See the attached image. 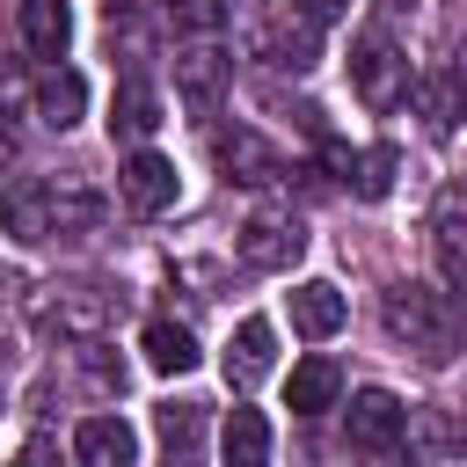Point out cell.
I'll use <instances>...</instances> for the list:
<instances>
[{
  "instance_id": "cell-1",
  "label": "cell",
  "mask_w": 467,
  "mask_h": 467,
  "mask_svg": "<svg viewBox=\"0 0 467 467\" xmlns=\"http://www.w3.org/2000/svg\"><path fill=\"white\" fill-rule=\"evenodd\" d=\"M379 314H387V336H394V343H409L423 365H445V358H452V343H460V321H452L445 292H431V285H394Z\"/></svg>"
},
{
  "instance_id": "cell-2",
  "label": "cell",
  "mask_w": 467,
  "mask_h": 467,
  "mask_svg": "<svg viewBox=\"0 0 467 467\" xmlns=\"http://www.w3.org/2000/svg\"><path fill=\"white\" fill-rule=\"evenodd\" d=\"M343 445H350L365 467H401L409 409H401L387 387H358V394H350V409H343Z\"/></svg>"
},
{
  "instance_id": "cell-3",
  "label": "cell",
  "mask_w": 467,
  "mask_h": 467,
  "mask_svg": "<svg viewBox=\"0 0 467 467\" xmlns=\"http://www.w3.org/2000/svg\"><path fill=\"white\" fill-rule=\"evenodd\" d=\"M350 88H358L365 109H394V102L409 95V58L394 51L387 29H365V36L350 44Z\"/></svg>"
},
{
  "instance_id": "cell-4",
  "label": "cell",
  "mask_w": 467,
  "mask_h": 467,
  "mask_svg": "<svg viewBox=\"0 0 467 467\" xmlns=\"http://www.w3.org/2000/svg\"><path fill=\"white\" fill-rule=\"evenodd\" d=\"M234 248H241V263H248V270H292V263L306 255V226H299L292 212L263 204V212H248V219H241Z\"/></svg>"
},
{
  "instance_id": "cell-5",
  "label": "cell",
  "mask_w": 467,
  "mask_h": 467,
  "mask_svg": "<svg viewBox=\"0 0 467 467\" xmlns=\"http://www.w3.org/2000/svg\"><path fill=\"white\" fill-rule=\"evenodd\" d=\"M226 80H234V58H226L212 36H197V44H182V51H175V95H182V109H190V117H219Z\"/></svg>"
},
{
  "instance_id": "cell-6",
  "label": "cell",
  "mask_w": 467,
  "mask_h": 467,
  "mask_svg": "<svg viewBox=\"0 0 467 467\" xmlns=\"http://www.w3.org/2000/svg\"><path fill=\"white\" fill-rule=\"evenodd\" d=\"M117 197L139 212V219H161L175 197H182V175H175V161L168 153H153V146H139L124 168H117Z\"/></svg>"
},
{
  "instance_id": "cell-7",
  "label": "cell",
  "mask_w": 467,
  "mask_h": 467,
  "mask_svg": "<svg viewBox=\"0 0 467 467\" xmlns=\"http://www.w3.org/2000/svg\"><path fill=\"white\" fill-rule=\"evenodd\" d=\"M212 161H219V175H226V182H248V190H263V182H277V175H285L277 146H270L263 131H248V124L212 131Z\"/></svg>"
},
{
  "instance_id": "cell-8",
  "label": "cell",
  "mask_w": 467,
  "mask_h": 467,
  "mask_svg": "<svg viewBox=\"0 0 467 467\" xmlns=\"http://www.w3.org/2000/svg\"><path fill=\"white\" fill-rule=\"evenodd\" d=\"M0 234H15V241H51L58 234V197H51L44 175H22V182L0 190Z\"/></svg>"
},
{
  "instance_id": "cell-9",
  "label": "cell",
  "mask_w": 467,
  "mask_h": 467,
  "mask_svg": "<svg viewBox=\"0 0 467 467\" xmlns=\"http://www.w3.org/2000/svg\"><path fill=\"white\" fill-rule=\"evenodd\" d=\"M36 314H44V328H51V336L102 343V328H109V314H117V306H109L102 292H88V285H58V292H51Z\"/></svg>"
},
{
  "instance_id": "cell-10",
  "label": "cell",
  "mask_w": 467,
  "mask_h": 467,
  "mask_svg": "<svg viewBox=\"0 0 467 467\" xmlns=\"http://www.w3.org/2000/svg\"><path fill=\"white\" fill-rule=\"evenodd\" d=\"M270 365H277V328L263 321V314H248L241 328H234V343H226V387H263L270 379Z\"/></svg>"
},
{
  "instance_id": "cell-11",
  "label": "cell",
  "mask_w": 467,
  "mask_h": 467,
  "mask_svg": "<svg viewBox=\"0 0 467 467\" xmlns=\"http://www.w3.org/2000/svg\"><path fill=\"white\" fill-rule=\"evenodd\" d=\"M73 460H80V467H139V431H131L124 416H80Z\"/></svg>"
},
{
  "instance_id": "cell-12",
  "label": "cell",
  "mask_w": 467,
  "mask_h": 467,
  "mask_svg": "<svg viewBox=\"0 0 467 467\" xmlns=\"http://www.w3.org/2000/svg\"><path fill=\"white\" fill-rule=\"evenodd\" d=\"M416 117L445 139V131H460V117H467V73L460 66H431V73H416Z\"/></svg>"
},
{
  "instance_id": "cell-13",
  "label": "cell",
  "mask_w": 467,
  "mask_h": 467,
  "mask_svg": "<svg viewBox=\"0 0 467 467\" xmlns=\"http://www.w3.org/2000/svg\"><path fill=\"white\" fill-rule=\"evenodd\" d=\"M285 306H292V328H299L306 343H321V336H336V328L350 321V299H343L328 277H306V285H292V292H285Z\"/></svg>"
},
{
  "instance_id": "cell-14",
  "label": "cell",
  "mask_w": 467,
  "mask_h": 467,
  "mask_svg": "<svg viewBox=\"0 0 467 467\" xmlns=\"http://www.w3.org/2000/svg\"><path fill=\"white\" fill-rule=\"evenodd\" d=\"M336 394H343V365L336 358H299L292 365V379H285V409L292 416H321V409H336Z\"/></svg>"
},
{
  "instance_id": "cell-15",
  "label": "cell",
  "mask_w": 467,
  "mask_h": 467,
  "mask_svg": "<svg viewBox=\"0 0 467 467\" xmlns=\"http://www.w3.org/2000/svg\"><path fill=\"white\" fill-rule=\"evenodd\" d=\"M219 460L226 467H270V416L248 409V401H234L226 423H219Z\"/></svg>"
},
{
  "instance_id": "cell-16",
  "label": "cell",
  "mask_w": 467,
  "mask_h": 467,
  "mask_svg": "<svg viewBox=\"0 0 467 467\" xmlns=\"http://www.w3.org/2000/svg\"><path fill=\"white\" fill-rule=\"evenodd\" d=\"M109 131H117V139H153V131H161V95H153V80H139V73L117 80V95H109Z\"/></svg>"
},
{
  "instance_id": "cell-17",
  "label": "cell",
  "mask_w": 467,
  "mask_h": 467,
  "mask_svg": "<svg viewBox=\"0 0 467 467\" xmlns=\"http://www.w3.org/2000/svg\"><path fill=\"white\" fill-rule=\"evenodd\" d=\"M328 161L343 168L350 197H365V204H379V197L394 190V168H401V153H394V146H365V153H343V146H328Z\"/></svg>"
},
{
  "instance_id": "cell-18",
  "label": "cell",
  "mask_w": 467,
  "mask_h": 467,
  "mask_svg": "<svg viewBox=\"0 0 467 467\" xmlns=\"http://www.w3.org/2000/svg\"><path fill=\"white\" fill-rule=\"evenodd\" d=\"M15 22H22V44H29L36 58H51V66L66 58V44H73V7H66V0H22Z\"/></svg>"
},
{
  "instance_id": "cell-19",
  "label": "cell",
  "mask_w": 467,
  "mask_h": 467,
  "mask_svg": "<svg viewBox=\"0 0 467 467\" xmlns=\"http://www.w3.org/2000/svg\"><path fill=\"white\" fill-rule=\"evenodd\" d=\"M431 263H438V285L445 292H467V212L445 204L431 219Z\"/></svg>"
},
{
  "instance_id": "cell-20",
  "label": "cell",
  "mask_w": 467,
  "mask_h": 467,
  "mask_svg": "<svg viewBox=\"0 0 467 467\" xmlns=\"http://www.w3.org/2000/svg\"><path fill=\"white\" fill-rule=\"evenodd\" d=\"M153 431H161L168 467H190L197 460V438H204V401H161L153 409Z\"/></svg>"
},
{
  "instance_id": "cell-21",
  "label": "cell",
  "mask_w": 467,
  "mask_h": 467,
  "mask_svg": "<svg viewBox=\"0 0 467 467\" xmlns=\"http://www.w3.org/2000/svg\"><path fill=\"white\" fill-rule=\"evenodd\" d=\"M80 109H88V80H80L73 66H51V73L36 80V117H44L51 131H66V124H80Z\"/></svg>"
},
{
  "instance_id": "cell-22",
  "label": "cell",
  "mask_w": 467,
  "mask_h": 467,
  "mask_svg": "<svg viewBox=\"0 0 467 467\" xmlns=\"http://www.w3.org/2000/svg\"><path fill=\"white\" fill-rule=\"evenodd\" d=\"M139 350H146V365H153V372H190V365L204 358V350H197V336H190L182 321H146Z\"/></svg>"
},
{
  "instance_id": "cell-23",
  "label": "cell",
  "mask_w": 467,
  "mask_h": 467,
  "mask_svg": "<svg viewBox=\"0 0 467 467\" xmlns=\"http://www.w3.org/2000/svg\"><path fill=\"white\" fill-rule=\"evenodd\" d=\"M51 197H58V234H88V226L102 219V197H95L80 175H58V182H51Z\"/></svg>"
},
{
  "instance_id": "cell-24",
  "label": "cell",
  "mask_w": 467,
  "mask_h": 467,
  "mask_svg": "<svg viewBox=\"0 0 467 467\" xmlns=\"http://www.w3.org/2000/svg\"><path fill=\"white\" fill-rule=\"evenodd\" d=\"M270 51H277V66L306 73V66H314V22H306V15H292L285 29H270Z\"/></svg>"
},
{
  "instance_id": "cell-25",
  "label": "cell",
  "mask_w": 467,
  "mask_h": 467,
  "mask_svg": "<svg viewBox=\"0 0 467 467\" xmlns=\"http://www.w3.org/2000/svg\"><path fill=\"white\" fill-rule=\"evenodd\" d=\"M168 7H175V22H182V29H197V36H212V29L226 22V7H219V0H168Z\"/></svg>"
},
{
  "instance_id": "cell-26",
  "label": "cell",
  "mask_w": 467,
  "mask_h": 467,
  "mask_svg": "<svg viewBox=\"0 0 467 467\" xmlns=\"http://www.w3.org/2000/svg\"><path fill=\"white\" fill-rule=\"evenodd\" d=\"M15 467H58V445H51L44 431H36V438L22 445V460H15Z\"/></svg>"
},
{
  "instance_id": "cell-27",
  "label": "cell",
  "mask_w": 467,
  "mask_h": 467,
  "mask_svg": "<svg viewBox=\"0 0 467 467\" xmlns=\"http://www.w3.org/2000/svg\"><path fill=\"white\" fill-rule=\"evenodd\" d=\"M292 15H306L314 29H328V22L343 15V0H292Z\"/></svg>"
},
{
  "instance_id": "cell-28",
  "label": "cell",
  "mask_w": 467,
  "mask_h": 467,
  "mask_svg": "<svg viewBox=\"0 0 467 467\" xmlns=\"http://www.w3.org/2000/svg\"><path fill=\"white\" fill-rule=\"evenodd\" d=\"M15 102H22V73L0 58V109H15Z\"/></svg>"
},
{
  "instance_id": "cell-29",
  "label": "cell",
  "mask_w": 467,
  "mask_h": 467,
  "mask_svg": "<svg viewBox=\"0 0 467 467\" xmlns=\"http://www.w3.org/2000/svg\"><path fill=\"white\" fill-rule=\"evenodd\" d=\"M15 292H22V270H7V263H0V299H15Z\"/></svg>"
},
{
  "instance_id": "cell-30",
  "label": "cell",
  "mask_w": 467,
  "mask_h": 467,
  "mask_svg": "<svg viewBox=\"0 0 467 467\" xmlns=\"http://www.w3.org/2000/svg\"><path fill=\"white\" fill-rule=\"evenodd\" d=\"M7 161H15V131L0 124V168H7Z\"/></svg>"
},
{
  "instance_id": "cell-31",
  "label": "cell",
  "mask_w": 467,
  "mask_h": 467,
  "mask_svg": "<svg viewBox=\"0 0 467 467\" xmlns=\"http://www.w3.org/2000/svg\"><path fill=\"white\" fill-rule=\"evenodd\" d=\"M460 190H467V175H460Z\"/></svg>"
},
{
  "instance_id": "cell-32",
  "label": "cell",
  "mask_w": 467,
  "mask_h": 467,
  "mask_svg": "<svg viewBox=\"0 0 467 467\" xmlns=\"http://www.w3.org/2000/svg\"><path fill=\"white\" fill-rule=\"evenodd\" d=\"M460 58H467V51H460Z\"/></svg>"
}]
</instances>
